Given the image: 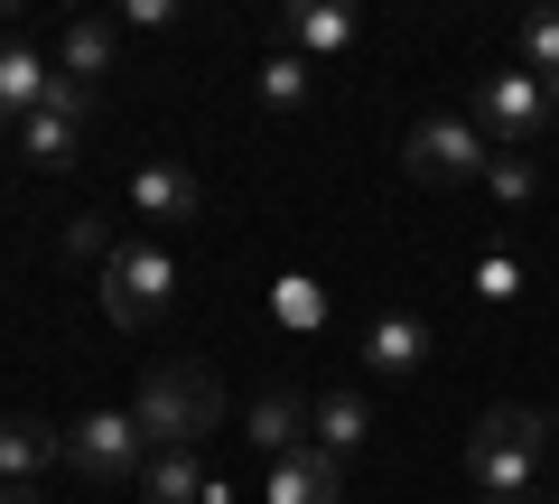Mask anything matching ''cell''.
<instances>
[{
    "label": "cell",
    "mask_w": 559,
    "mask_h": 504,
    "mask_svg": "<svg viewBox=\"0 0 559 504\" xmlns=\"http://www.w3.org/2000/svg\"><path fill=\"white\" fill-rule=\"evenodd\" d=\"M131 421L150 448H197L205 430L224 421V384L205 374V364H150L131 392Z\"/></svg>",
    "instance_id": "1"
},
{
    "label": "cell",
    "mask_w": 559,
    "mask_h": 504,
    "mask_svg": "<svg viewBox=\"0 0 559 504\" xmlns=\"http://www.w3.org/2000/svg\"><path fill=\"white\" fill-rule=\"evenodd\" d=\"M94 290H103V318L121 337H150L168 318V300H178V262H168L159 243H112V262L94 271Z\"/></svg>",
    "instance_id": "2"
},
{
    "label": "cell",
    "mask_w": 559,
    "mask_h": 504,
    "mask_svg": "<svg viewBox=\"0 0 559 504\" xmlns=\"http://www.w3.org/2000/svg\"><path fill=\"white\" fill-rule=\"evenodd\" d=\"M401 168H411L419 187H485L495 141H485L466 113H419V121H411V141H401Z\"/></svg>",
    "instance_id": "3"
},
{
    "label": "cell",
    "mask_w": 559,
    "mask_h": 504,
    "mask_svg": "<svg viewBox=\"0 0 559 504\" xmlns=\"http://www.w3.org/2000/svg\"><path fill=\"white\" fill-rule=\"evenodd\" d=\"M66 467H75L84 485H103V495H121V485H140V467H150V439H140L131 411H84V421H66Z\"/></svg>",
    "instance_id": "4"
},
{
    "label": "cell",
    "mask_w": 559,
    "mask_h": 504,
    "mask_svg": "<svg viewBox=\"0 0 559 504\" xmlns=\"http://www.w3.org/2000/svg\"><path fill=\"white\" fill-rule=\"evenodd\" d=\"M84 131H94V84H66V75H57L47 113L20 121V160L38 168V178H66V168L84 160Z\"/></svg>",
    "instance_id": "5"
},
{
    "label": "cell",
    "mask_w": 559,
    "mask_h": 504,
    "mask_svg": "<svg viewBox=\"0 0 559 504\" xmlns=\"http://www.w3.org/2000/svg\"><path fill=\"white\" fill-rule=\"evenodd\" d=\"M476 131H485L495 150H532L540 131H550V94H540V75L495 66V75L476 84Z\"/></svg>",
    "instance_id": "6"
},
{
    "label": "cell",
    "mask_w": 559,
    "mask_h": 504,
    "mask_svg": "<svg viewBox=\"0 0 559 504\" xmlns=\"http://www.w3.org/2000/svg\"><path fill=\"white\" fill-rule=\"evenodd\" d=\"M47 94H57V57L28 38H0V121L20 131L28 113H47Z\"/></svg>",
    "instance_id": "7"
},
{
    "label": "cell",
    "mask_w": 559,
    "mask_h": 504,
    "mask_svg": "<svg viewBox=\"0 0 559 504\" xmlns=\"http://www.w3.org/2000/svg\"><path fill=\"white\" fill-rule=\"evenodd\" d=\"M419 364H429V318H411V308H382V318L364 327V374H382V384H411Z\"/></svg>",
    "instance_id": "8"
},
{
    "label": "cell",
    "mask_w": 559,
    "mask_h": 504,
    "mask_svg": "<svg viewBox=\"0 0 559 504\" xmlns=\"http://www.w3.org/2000/svg\"><path fill=\"white\" fill-rule=\"evenodd\" d=\"M57 458H66L57 421H38V411H10V421H0V485H38Z\"/></svg>",
    "instance_id": "9"
},
{
    "label": "cell",
    "mask_w": 559,
    "mask_h": 504,
    "mask_svg": "<svg viewBox=\"0 0 559 504\" xmlns=\"http://www.w3.org/2000/svg\"><path fill=\"white\" fill-rule=\"evenodd\" d=\"M280 28H289V47H299V57H336V47L364 38V10H355V0H289V10H280Z\"/></svg>",
    "instance_id": "10"
},
{
    "label": "cell",
    "mask_w": 559,
    "mask_h": 504,
    "mask_svg": "<svg viewBox=\"0 0 559 504\" xmlns=\"http://www.w3.org/2000/svg\"><path fill=\"white\" fill-rule=\"evenodd\" d=\"M466 485H476V495L522 504V495L540 485V458H532V448H503V439H485V430H476V439H466Z\"/></svg>",
    "instance_id": "11"
},
{
    "label": "cell",
    "mask_w": 559,
    "mask_h": 504,
    "mask_svg": "<svg viewBox=\"0 0 559 504\" xmlns=\"http://www.w3.org/2000/svg\"><path fill=\"white\" fill-rule=\"evenodd\" d=\"M261 495H271V504H345V467L326 458L318 439H308L299 458H280V467H271V485H261Z\"/></svg>",
    "instance_id": "12"
},
{
    "label": "cell",
    "mask_w": 559,
    "mask_h": 504,
    "mask_svg": "<svg viewBox=\"0 0 559 504\" xmlns=\"http://www.w3.org/2000/svg\"><path fill=\"white\" fill-rule=\"evenodd\" d=\"M112 57H121V20L84 10V20L66 28V47H57V75L66 84H103V75H112Z\"/></svg>",
    "instance_id": "13"
},
{
    "label": "cell",
    "mask_w": 559,
    "mask_h": 504,
    "mask_svg": "<svg viewBox=\"0 0 559 504\" xmlns=\"http://www.w3.org/2000/svg\"><path fill=\"white\" fill-rule=\"evenodd\" d=\"M131 495H140V504H205L215 485H205V458H197V448H150V467H140Z\"/></svg>",
    "instance_id": "14"
},
{
    "label": "cell",
    "mask_w": 559,
    "mask_h": 504,
    "mask_svg": "<svg viewBox=\"0 0 559 504\" xmlns=\"http://www.w3.org/2000/svg\"><path fill=\"white\" fill-rule=\"evenodd\" d=\"M308 439L345 467L364 439H373V402H364V392H326V402H308Z\"/></svg>",
    "instance_id": "15"
},
{
    "label": "cell",
    "mask_w": 559,
    "mask_h": 504,
    "mask_svg": "<svg viewBox=\"0 0 559 504\" xmlns=\"http://www.w3.org/2000/svg\"><path fill=\"white\" fill-rule=\"evenodd\" d=\"M131 206L140 215H159V224H178V215H197V168H178V160H150V168H131Z\"/></svg>",
    "instance_id": "16"
},
{
    "label": "cell",
    "mask_w": 559,
    "mask_h": 504,
    "mask_svg": "<svg viewBox=\"0 0 559 504\" xmlns=\"http://www.w3.org/2000/svg\"><path fill=\"white\" fill-rule=\"evenodd\" d=\"M242 439L271 448V467H280V458H299V448H308V402H299V392H261L252 421H242Z\"/></svg>",
    "instance_id": "17"
},
{
    "label": "cell",
    "mask_w": 559,
    "mask_h": 504,
    "mask_svg": "<svg viewBox=\"0 0 559 504\" xmlns=\"http://www.w3.org/2000/svg\"><path fill=\"white\" fill-rule=\"evenodd\" d=\"M261 113H308V57L299 47H280V57H261Z\"/></svg>",
    "instance_id": "18"
},
{
    "label": "cell",
    "mask_w": 559,
    "mask_h": 504,
    "mask_svg": "<svg viewBox=\"0 0 559 504\" xmlns=\"http://www.w3.org/2000/svg\"><path fill=\"white\" fill-rule=\"evenodd\" d=\"M522 75L559 84V0H532L522 10Z\"/></svg>",
    "instance_id": "19"
},
{
    "label": "cell",
    "mask_w": 559,
    "mask_h": 504,
    "mask_svg": "<svg viewBox=\"0 0 559 504\" xmlns=\"http://www.w3.org/2000/svg\"><path fill=\"white\" fill-rule=\"evenodd\" d=\"M485 439H503V448H532V458H550V411H532V402H495V411H485Z\"/></svg>",
    "instance_id": "20"
},
{
    "label": "cell",
    "mask_w": 559,
    "mask_h": 504,
    "mask_svg": "<svg viewBox=\"0 0 559 504\" xmlns=\"http://www.w3.org/2000/svg\"><path fill=\"white\" fill-rule=\"evenodd\" d=\"M485 197L522 215V206L540 197V168H532V150H495V168H485Z\"/></svg>",
    "instance_id": "21"
},
{
    "label": "cell",
    "mask_w": 559,
    "mask_h": 504,
    "mask_svg": "<svg viewBox=\"0 0 559 504\" xmlns=\"http://www.w3.org/2000/svg\"><path fill=\"white\" fill-rule=\"evenodd\" d=\"M280 318H289V327H326V290H308V281H280Z\"/></svg>",
    "instance_id": "22"
},
{
    "label": "cell",
    "mask_w": 559,
    "mask_h": 504,
    "mask_svg": "<svg viewBox=\"0 0 559 504\" xmlns=\"http://www.w3.org/2000/svg\"><path fill=\"white\" fill-rule=\"evenodd\" d=\"M66 243H75V253H84V262H112V224H103V215H75V224H66Z\"/></svg>",
    "instance_id": "23"
},
{
    "label": "cell",
    "mask_w": 559,
    "mask_h": 504,
    "mask_svg": "<svg viewBox=\"0 0 559 504\" xmlns=\"http://www.w3.org/2000/svg\"><path fill=\"white\" fill-rule=\"evenodd\" d=\"M121 28H178V0H131V10H121Z\"/></svg>",
    "instance_id": "24"
},
{
    "label": "cell",
    "mask_w": 559,
    "mask_h": 504,
    "mask_svg": "<svg viewBox=\"0 0 559 504\" xmlns=\"http://www.w3.org/2000/svg\"><path fill=\"white\" fill-rule=\"evenodd\" d=\"M0 504H38V485H0Z\"/></svg>",
    "instance_id": "25"
},
{
    "label": "cell",
    "mask_w": 559,
    "mask_h": 504,
    "mask_svg": "<svg viewBox=\"0 0 559 504\" xmlns=\"http://www.w3.org/2000/svg\"><path fill=\"white\" fill-rule=\"evenodd\" d=\"M476 504H503V495H476Z\"/></svg>",
    "instance_id": "26"
},
{
    "label": "cell",
    "mask_w": 559,
    "mask_h": 504,
    "mask_svg": "<svg viewBox=\"0 0 559 504\" xmlns=\"http://www.w3.org/2000/svg\"><path fill=\"white\" fill-rule=\"evenodd\" d=\"M550 504H559V495H550Z\"/></svg>",
    "instance_id": "27"
}]
</instances>
